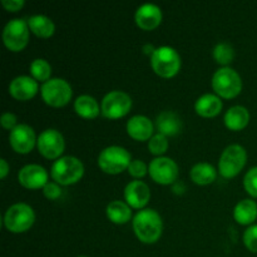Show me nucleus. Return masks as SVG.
I'll list each match as a JSON object with an SVG mask.
<instances>
[{
	"label": "nucleus",
	"mask_w": 257,
	"mask_h": 257,
	"mask_svg": "<svg viewBox=\"0 0 257 257\" xmlns=\"http://www.w3.org/2000/svg\"><path fill=\"white\" fill-rule=\"evenodd\" d=\"M148 172L153 181L161 185H171L178 177V166L170 157H156L148 166Z\"/></svg>",
	"instance_id": "11"
},
{
	"label": "nucleus",
	"mask_w": 257,
	"mask_h": 257,
	"mask_svg": "<svg viewBox=\"0 0 257 257\" xmlns=\"http://www.w3.org/2000/svg\"><path fill=\"white\" fill-rule=\"evenodd\" d=\"M156 127H157L158 133L163 136H176L182 130V120L171 110H165L160 113L156 118Z\"/></svg>",
	"instance_id": "19"
},
{
	"label": "nucleus",
	"mask_w": 257,
	"mask_h": 257,
	"mask_svg": "<svg viewBox=\"0 0 257 257\" xmlns=\"http://www.w3.org/2000/svg\"><path fill=\"white\" fill-rule=\"evenodd\" d=\"M195 109L202 117H215L222 109V100L218 95L206 93L196 100Z\"/></svg>",
	"instance_id": "20"
},
{
	"label": "nucleus",
	"mask_w": 257,
	"mask_h": 257,
	"mask_svg": "<svg viewBox=\"0 0 257 257\" xmlns=\"http://www.w3.org/2000/svg\"><path fill=\"white\" fill-rule=\"evenodd\" d=\"M136 23L143 30H152L162 22V10L158 5L146 3L141 5L136 12Z\"/></svg>",
	"instance_id": "15"
},
{
	"label": "nucleus",
	"mask_w": 257,
	"mask_h": 257,
	"mask_svg": "<svg viewBox=\"0 0 257 257\" xmlns=\"http://www.w3.org/2000/svg\"><path fill=\"white\" fill-rule=\"evenodd\" d=\"M40 92L44 102L52 107H63L69 102L73 94L70 84L63 78H52L47 80L43 83Z\"/></svg>",
	"instance_id": "7"
},
{
	"label": "nucleus",
	"mask_w": 257,
	"mask_h": 257,
	"mask_svg": "<svg viewBox=\"0 0 257 257\" xmlns=\"http://www.w3.org/2000/svg\"><path fill=\"white\" fill-rule=\"evenodd\" d=\"M247 155L242 146L231 145L225 148L218 161V171L225 178L235 177L245 166Z\"/></svg>",
	"instance_id": "8"
},
{
	"label": "nucleus",
	"mask_w": 257,
	"mask_h": 257,
	"mask_svg": "<svg viewBox=\"0 0 257 257\" xmlns=\"http://www.w3.org/2000/svg\"><path fill=\"white\" fill-rule=\"evenodd\" d=\"M233 217L241 225H250L257 217V205L250 198L240 201L233 210Z\"/></svg>",
	"instance_id": "22"
},
{
	"label": "nucleus",
	"mask_w": 257,
	"mask_h": 257,
	"mask_svg": "<svg viewBox=\"0 0 257 257\" xmlns=\"http://www.w3.org/2000/svg\"><path fill=\"white\" fill-rule=\"evenodd\" d=\"M38 138H35L34 130L28 124H18L10 131L9 141L13 150L18 153H29L34 148Z\"/></svg>",
	"instance_id": "13"
},
{
	"label": "nucleus",
	"mask_w": 257,
	"mask_h": 257,
	"mask_svg": "<svg viewBox=\"0 0 257 257\" xmlns=\"http://www.w3.org/2000/svg\"><path fill=\"white\" fill-rule=\"evenodd\" d=\"M213 58L218 64L227 65L232 62L233 57H235V52L233 48L231 47L228 43H218L215 48H213Z\"/></svg>",
	"instance_id": "28"
},
{
	"label": "nucleus",
	"mask_w": 257,
	"mask_h": 257,
	"mask_svg": "<svg viewBox=\"0 0 257 257\" xmlns=\"http://www.w3.org/2000/svg\"><path fill=\"white\" fill-rule=\"evenodd\" d=\"M9 172V165L5 160H0V177L4 178Z\"/></svg>",
	"instance_id": "36"
},
{
	"label": "nucleus",
	"mask_w": 257,
	"mask_h": 257,
	"mask_svg": "<svg viewBox=\"0 0 257 257\" xmlns=\"http://www.w3.org/2000/svg\"><path fill=\"white\" fill-rule=\"evenodd\" d=\"M133 230L142 242H156L163 231V222L160 213L152 208L141 210L133 217Z\"/></svg>",
	"instance_id": "1"
},
{
	"label": "nucleus",
	"mask_w": 257,
	"mask_h": 257,
	"mask_svg": "<svg viewBox=\"0 0 257 257\" xmlns=\"http://www.w3.org/2000/svg\"><path fill=\"white\" fill-rule=\"evenodd\" d=\"M79 257H85V256H79Z\"/></svg>",
	"instance_id": "37"
},
{
	"label": "nucleus",
	"mask_w": 257,
	"mask_h": 257,
	"mask_svg": "<svg viewBox=\"0 0 257 257\" xmlns=\"http://www.w3.org/2000/svg\"><path fill=\"white\" fill-rule=\"evenodd\" d=\"M43 193L49 200H57L60 195H62V190L55 182H48L47 185L43 187Z\"/></svg>",
	"instance_id": "33"
},
{
	"label": "nucleus",
	"mask_w": 257,
	"mask_h": 257,
	"mask_svg": "<svg viewBox=\"0 0 257 257\" xmlns=\"http://www.w3.org/2000/svg\"><path fill=\"white\" fill-rule=\"evenodd\" d=\"M107 216L112 222L122 223L128 222L132 217V211H131L130 205H127L123 201H112L107 206Z\"/></svg>",
	"instance_id": "26"
},
{
	"label": "nucleus",
	"mask_w": 257,
	"mask_h": 257,
	"mask_svg": "<svg viewBox=\"0 0 257 257\" xmlns=\"http://www.w3.org/2000/svg\"><path fill=\"white\" fill-rule=\"evenodd\" d=\"M132 108V99L122 90L107 93L102 100V114L109 119H117L127 114Z\"/></svg>",
	"instance_id": "10"
},
{
	"label": "nucleus",
	"mask_w": 257,
	"mask_h": 257,
	"mask_svg": "<svg viewBox=\"0 0 257 257\" xmlns=\"http://www.w3.org/2000/svg\"><path fill=\"white\" fill-rule=\"evenodd\" d=\"M2 4L8 12H18L24 7V0H2Z\"/></svg>",
	"instance_id": "35"
},
{
	"label": "nucleus",
	"mask_w": 257,
	"mask_h": 257,
	"mask_svg": "<svg viewBox=\"0 0 257 257\" xmlns=\"http://www.w3.org/2000/svg\"><path fill=\"white\" fill-rule=\"evenodd\" d=\"M132 162L131 153L119 146H109L104 148L98 156V165L105 173L117 175L128 168Z\"/></svg>",
	"instance_id": "4"
},
{
	"label": "nucleus",
	"mask_w": 257,
	"mask_h": 257,
	"mask_svg": "<svg viewBox=\"0 0 257 257\" xmlns=\"http://www.w3.org/2000/svg\"><path fill=\"white\" fill-rule=\"evenodd\" d=\"M84 173V166L82 161L73 156L60 157L53 163L50 175L57 183L63 186L73 185L82 178Z\"/></svg>",
	"instance_id": "2"
},
{
	"label": "nucleus",
	"mask_w": 257,
	"mask_h": 257,
	"mask_svg": "<svg viewBox=\"0 0 257 257\" xmlns=\"http://www.w3.org/2000/svg\"><path fill=\"white\" fill-rule=\"evenodd\" d=\"M191 178L195 183L201 186L210 185L213 181L216 180V168L212 165L206 162H200L197 165H195L191 170Z\"/></svg>",
	"instance_id": "25"
},
{
	"label": "nucleus",
	"mask_w": 257,
	"mask_h": 257,
	"mask_svg": "<svg viewBox=\"0 0 257 257\" xmlns=\"http://www.w3.org/2000/svg\"><path fill=\"white\" fill-rule=\"evenodd\" d=\"M38 82L29 75H19L9 84V93L18 100H28L38 92Z\"/></svg>",
	"instance_id": "16"
},
{
	"label": "nucleus",
	"mask_w": 257,
	"mask_h": 257,
	"mask_svg": "<svg viewBox=\"0 0 257 257\" xmlns=\"http://www.w3.org/2000/svg\"><path fill=\"white\" fill-rule=\"evenodd\" d=\"M28 25H29L30 30L40 38H49L55 30V25L53 20L42 14L32 15L28 19Z\"/></svg>",
	"instance_id": "24"
},
{
	"label": "nucleus",
	"mask_w": 257,
	"mask_h": 257,
	"mask_svg": "<svg viewBox=\"0 0 257 257\" xmlns=\"http://www.w3.org/2000/svg\"><path fill=\"white\" fill-rule=\"evenodd\" d=\"M74 109L80 117L88 118V119L95 118L100 112L99 104L95 98L88 94H82L75 99Z\"/></svg>",
	"instance_id": "23"
},
{
	"label": "nucleus",
	"mask_w": 257,
	"mask_h": 257,
	"mask_svg": "<svg viewBox=\"0 0 257 257\" xmlns=\"http://www.w3.org/2000/svg\"><path fill=\"white\" fill-rule=\"evenodd\" d=\"M212 88L222 98H233L242 89V80L235 69L223 67L216 70L213 74Z\"/></svg>",
	"instance_id": "5"
},
{
	"label": "nucleus",
	"mask_w": 257,
	"mask_h": 257,
	"mask_svg": "<svg viewBox=\"0 0 257 257\" xmlns=\"http://www.w3.org/2000/svg\"><path fill=\"white\" fill-rule=\"evenodd\" d=\"M147 166L141 160H133L130 163V166H128V172H130L131 176H133L136 178L143 177L147 173Z\"/></svg>",
	"instance_id": "32"
},
{
	"label": "nucleus",
	"mask_w": 257,
	"mask_h": 257,
	"mask_svg": "<svg viewBox=\"0 0 257 257\" xmlns=\"http://www.w3.org/2000/svg\"><path fill=\"white\" fill-rule=\"evenodd\" d=\"M223 120L227 128L232 131H240L248 124L250 113L243 105H233L225 113Z\"/></svg>",
	"instance_id": "21"
},
{
	"label": "nucleus",
	"mask_w": 257,
	"mask_h": 257,
	"mask_svg": "<svg viewBox=\"0 0 257 257\" xmlns=\"http://www.w3.org/2000/svg\"><path fill=\"white\" fill-rule=\"evenodd\" d=\"M37 146L39 152L44 157L54 160L63 153L65 142L59 131L49 128V130H45L40 133L37 140Z\"/></svg>",
	"instance_id": "12"
},
{
	"label": "nucleus",
	"mask_w": 257,
	"mask_h": 257,
	"mask_svg": "<svg viewBox=\"0 0 257 257\" xmlns=\"http://www.w3.org/2000/svg\"><path fill=\"white\" fill-rule=\"evenodd\" d=\"M243 186L248 195L257 197V166L252 167L243 177Z\"/></svg>",
	"instance_id": "30"
},
{
	"label": "nucleus",
	"mask_w": 257,
	"mask_h": 257,
	"mask_svg": "<svg viewBox=\"0 0 257 257\" xmlns=\"http://www.w3.org/2000/svg\"><path fill=\"white\" fill-rule=\"evenodd\" d=\"M124 198L131 207H145L151 198L150 187L142 181H132L125 186Z\"/></svg>",
	"instance_id": "17"
},
{
	"label": "nucleus",
	"mask_w": 257,
	"mask_h": 257,
	"mask_svg": "<svg viewBox=\"0 0 257 257\" xmlns=\"http://www.w3.org/2000/svg\"><path fill=\"white\" fill-rule=\"evenodd\" d=\"M243 242L251 252H257V225H251L243 232Z\"/></svg>",
	"instance_id": "31"
},
{
	"label": "nucleus",
	"mask_w": 257,
	"mask_h": 257,
	"mask_svg": "<svg viewBox=\"0 0 257 257\" xmlns=\"http://www.w3.org/2000/svg\"><path fill=\"white\" fill-rule=\"evenodd\" d=\"M35 221V213L27 203H15L10 206L4 215L5 227L15 233L25 232L33 226Z\"/></svg>",
	"instance_id": "6"
},
{
	"label": "nucleus",
	"mask_w": 257,
	"mask_h": 257,
	"mask_svg": "<svg viewBox=\"0 0 257 257\" xmlns=\"http://www.w3.org/2000/svg\"><path fill=\"white\" fill-rule=\"evenodd\" d=\"M17 122H18L17 115L12 112L4 113V114L2 115V119H0V123H2L3 127H4L5 130H10V131L14 130V128L17 127L18 125Z\"/></svg>",
	"instance_id": "34"
},
{
	"label": "nucleus",
	"mask_w": 257,
	"mask_h": 257,
	"mask_svg": "<svg viewBox=\"0 0 257 257\" xmlns=\"http://www.w3.org/2000/svg\"><path fill=\"white\" fill-rule=\"evenodd\" d=\"M18 180L22 186L30 190L44 187L48 183V172L40 165H27L18 173Z\"/></svg>",
	"instance_id": "14"
},
{
	"label": "nucleus",
	"mask_w": 257,
	"mask_h": 257,
	"mask_svg": "<svg viewBox=\"0 0 257 257\" xmlns=\"http://www.w3.org/2000/svg\"><path fill=\"white\" fill-rule=\"evenodd\" d=\"M30 73L35 80H42L45 83L47 80H49L50 74H52V67L45 59L38 58V59L33 60L30 64Z\"/></svg>",
	"instance_id": "27"
},
{
	"label": "nucleus",
	"mask_w": 257,
	"mask_h": 257,
	"mask_svg": "<svg viewBox=\"0 0 257 257\" xmlns=\"http://www.w3.org/2000/svg\"><path fill=\"white\" fill-rule=\"evenodd\" d=\"M151 65L158 75L171 78L178 73L181 68V57L172 47L156 48L151 57Z\"/></svg>",
	"instance_id": "3"
},
{
	"label": "nucleus",
	"mask_w": 257,
	"mask_h": 257,
	"mask_svg": "<svg viewBox=\"0 0 257 257\" xmlns=\"http://www.w3.org/2000/svg\"><path fill=\"white\" fill-rule=\"evenodd\" d=\"M148 148H150V152L153 155L160 156L162 153H165L168 148V140L166 136L157 133V135L152 136L150 141H148Z\"/></svg>",
	"instance_id": "29"
},
{
	"label": "nucleus",
	"mask_w": 257,
	"mask_h": 257,
	"mask_svg": "<svg viewBox=\"0 0 257 257\" xmlns=\"http://www.w3.org/2000/svg\"><path fill=\"white\" fill-rule=\"evenodd\" d=\"M127 132L137 141H147L152 138L153 123L146 115H133L127 122Z\"/></svg>",
	"instance_id": "18"
},
{
	"label": "nucleus",
	"mask_w": 257,
	"mask_h": 257,
	"mask_svg": "<svg viewBox=\"0 0 257 257\" xmlns=\"http://www.w3.org/2000/svg\"><path fill=\"white\" fill-rule=\"evenodd\" d=\"M29 40V25L24 19L15 18L7 23L3 30V42L12 52L24 49Z\"/></svg>",
	"instance_id": "9"
}]
</instances>
